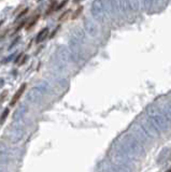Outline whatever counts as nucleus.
I'll return each instance as SVG.
<instances>
[{"instance_id":"1","label":"nucleus","mask_w":171,"mask_h":172,"mask_svg":"<svg viewBox=\"0 0 171 172\" xmlns=\"http://www.w3.org/2000/svg\"><path fill=\"white\" fill-rule=\"evenodd\" d=\"M26 87H27L26 83H23L22 85H20V87L17 89V91H16V93L14 94V96L12 97V100H11V102H10L11 107H14L16 103H17V101L20 99V97H22V95L24 94V91L26 90Z\"/></svg>"},{"instance_id":"2","label":"nucleus","mask_w":171,"mask_h":172,"mask_svg":"<svg viewBox=\"0 0 171 172\" xmlns=\"http://www.w3.org/2000/svg\"><path fill=\"white\" fill-rule=\"evenodd\" d=\"M47 34H48V29L47 28L42 29V30H41L40 33H38V36H37L36 42L37 43H40V42H42V41H44L45 39H47Z\"/></svg>"},{"instance_id":"3","label":"nucleus","mask_w":171,"mask_h":172,"mask_svg":"<svg viewBox=\"0 0 171 172\" xmlns=\"http://www.w3.org/2000/svg\"><path fill=\"white\" fill-rule=\"evenodd\" d=\"M39 17H40V15H37V16H34V17L30 20V22H29L28 24H27V26H26V29H27V30H29V29H31L32 27H34V25H36V23L38 22Z\"/></svg>"},{"instance_id":"4","label":"nucleus","mask_w":171,"mask_h":172,"mask_svg":"<svg viewBox=\"0 0 171 172\" xmlns=\"http://www.w3.org/2000/svg\"><path fill=\"white\" fill-rule=\"evenodd\" d=\"M82 11H83V7L81 6V7H79V8L77 9V10L74 11V12L72 13V16H71V18L72 20H75L77 17H79L81 15V13H82Z\"/></svg>"},{"instance_id":"5","label":"nucleus","mask_w":171,"mask_h":172,"mask_svg":"<svg viewBox=\"0 0 171 172\" xmlns=\"http://www.w3.org/2000/svg\"><path fill=\"white\" fill-rule=\"evenodd\" d=\"M9 113H10V110H9V109H6V110H4V112H3V113H2V115L0 116V124L4 123V121H6V118L8 117Z\"/></svg>"},{"instance_id":"6","label":"nucleus","mask_w":171,"mask_h":172,"mask_svg":"<svg viewBox=\"0 0 171 172\" xmlns=\"http://www.w3.org/2000/svg\"><path fill=\"white\" fill-rule=\"evenodd\" d=\"M70 13H71L70 10H67L66 12H64L61 15V16L58 17V20H59V22H64L65 20H67V18H68V16H69V14H70Z\"/></svg>"},{"instance_id":"7","label":"nucleus","mask_w":171,"mask_h":172,"mask_svg":"<svg viewBox=\"0 0 171 172\" xmlns=\"http://www.w3.org/2000/svg\"><path fill=\"white\" fill-rule=\"evenodd\" d=\"M55 6H56V3H53V4H51V6H50V8H48V9H47V13H45V16H48V15H50V14H51V13H52V12H53V11H54V10H55V8H54V7H55Z\"/></svg>"},{"instance_id":"8","label":"nucleus","mask_w":171,"mask_h":172,"mask_svg":"<svg viewBox=\"0 0 171 172\" xmlns=\"http://www.w3.org/2000/svg\"><path fill=\"white\" fill-rule=\"evenodd\" d=\"M67 2H68V0H64V1H62L61 4H58V7H57V8H55V10H56V11L61 10V9H62L65 6H66V4H67Z\"/></svg>"},{"instance_id":"9","label":"nucleus","mask_w":171,"mask_h":172,"mask_svg":"<svg viewBox=\"0 0 171 172\" xmlns=\"http://www.w3.org/2000/svg\"><path fill=\"white\" fill-rule=\"evenodd\" d=\"M28 11H29V9H28V8H27V9H25V10L23 11L22 13H20V14H18V18L23 17V16H24L25 14H27V13H28Z\"/></svg>"},{"instance_id":"10","label":"nucleus","mask_w":171,"mask_h":172,"mask_svg":"<svg viewBox=\"0 0 171 172\" xmlns=\"http://www.w3.org/2000/svg\"><path fill=\"white\" fill-rule=\"evenodd\" d=\"M7 93H8V91H7V90H4V91H3V95H2V97H0V101H2V100L4 99V97H6V96H7Z\"/></svg>"},{"instance_id":"11","label":"nucleus","mask_w":171,"mask_h":172,"mask_svg":"<svg viewBox=\"0 0 171 172\" xmlns=\"http://www.w3.org/2000/svg\"><path fill=\"white\" fill-rule=\"evenodd\" d=\"M167 172H171V171H170V170H168V171H167Z\"/></svg>"}]
</instances>
